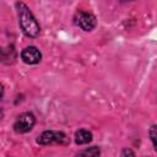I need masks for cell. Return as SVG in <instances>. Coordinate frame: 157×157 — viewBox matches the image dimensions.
Instances as JSON below:
<instances>
[{"label":"cell","mask_w":157,"mask_h":157,"mask_svg":"<svg viewBox=\"0 0 157 157\" xmlns=\"http://www.w3.org/2000/svg\"><path fill=\"white\" fill-rule=\"evenodd\" d=\"M16 7L18 10V17H20V26L23 31V33L27 37H37L39 34V25L33 17L29 9L23 2H17Z\"/></svg>","instance_id":"cell-1"},{"label":"cell","mask_w":157,"mask_h":157,"mask_svg":"<svg viewBox=\"0 0 157 157\" xmlns=\"http://www.w3.org/2000/svg\"><path fill=\"white\" fill-rule=\"evenodd\" d=\"M37 142L40 145H50V144H59V145H66L69 144L67 136L61 131H44L40 136H38Z\"/></svg>","instance_id":"cell-2"},{"label":"cell","mask_w":157,"mask_h":157,"mask_svg":"<svg viewBox=\"0 0 157 157\" xmlns=\"http://www.w3.org/2000/svg\"><path fill=\"white\" fill-rule=\"evenodd\" d=\"M74 21L83 31H92L97 23L96 17L91 12H87V11H77L75 13Z\"/></svg>","instance_id":"cell-3"},{"label":"cell","mask_w":157,"mask_h":157,"mask_svg":"<svg viewBox=\"0 0 157 157\" xmlns=\"http://www.w3.org/2000/svg\"><path fill=\"white\" fill-rule=\"evenodd\" d=\"M34 121L36 120H34L33 114H31V113H22L16 119V121L13 124V129H15L16 132H20V134L27 132V131H29L33 128Z\"/></svg>","instance_id":"cell-4"},{"label":"cell","mask_w":157,"mask_h":157,"mask_svg":"<svg viewBox=\"0 0 157 157\" xmlns=\"http://www.w3.org/2000/svg\"><path fill=\"white\" fill-rule=\"evenodd\" d=\"M21 58L26 64H37L40 61L42 54L36 47H27L22 50Z\"/></svg>","instance_id":"cell-5"},{"label":"cell","mask_w":157,"mask_h":157,"mask_svg":"<svg viewBox=\"0 0 157 157\" xmlns=\"http://www.w3.org/2000/svg\"><path fill=\"white\" fill-rule=\"evenodd\" d=\"M91 140H92V134H91V131H88V130L80 129V130H77L76 134H75V142L78 144V145L88 144Z\"/></svg>","instance_id":"cell-6"},{"label":"cell","mask_w":157,"mask_h":157,"mask_svg":"<svg viewBox=\"0 0 157 157\" xmlns=\"http://www.w3.org/2000/svg\"><path fill=\"white\" fill-rule=\"evenodd\" d=\"M99 153H101L99 147H97V146H91V147H88V148H85V150L80 151L76 157H99Z\"/></svg>","instance_id":"cell-7"},{"label":"cell","mask_w":157,"mask_h":157,"mask_svg":"<svg viewBox=\"0 0 157 157\" xmlns=\"http://www.w3.org/2000/svg\"><path fill=\"white\" fill-rule=\"evenodd\" d=\"M15 56V50L13 48L9 47L7 49H2L0 47V61H6V59H10V58H13Z\"/></svg>","instance_id":"cell-8"},{"label":"cell","mask_w":157,"mask_h":157,"mask_svg":"<svg viewBox=\"0 0 157 157\" xmlns=\"http://www.w3.org/2000/svg\"><path fill=\"white\" fill-rule=\"evenodd\" d=\"M121 157H135V155L130 148H125L121 152Z\"/></svg>","instance_id":"cell-9"},{"label":"cell","mask_w":157,"mask_h":157,"mask_svg":"<svg viewBox=\"0 0 157 157\" xmlns=\"http://www.w3.org/2000/svg\"><path fill=\"white\" fill-rule=\"evenodd\" d=\"M155 129H156V126L152 125V126H151V130H150V135H151V140H152V142H153V146L156 145V142H155Z\"/></svg>","instance_id":"cell-10"},{"label":"cell","mask_w":157,"mask_h":157,"mask_svg":"<svg viewBox=\"0 0 157 157\" xmlns=\"http://www.w3.org/2000/svg\"><path fill=\"white\" fill-rule=\"evenodd\" d=\"M2 96H4V87H2V85L0 83V99L2 98Z\"/></svg>","instance_id":"cell-11"}]
</instances>
